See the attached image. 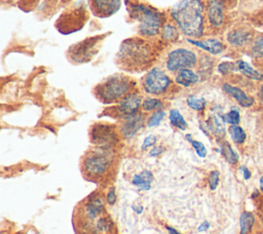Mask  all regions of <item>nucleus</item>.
I'll list each match as a JSON object with an SVG mask.
<instances>
[{"label":"nucleus","mask_w":263,"mask_h":234,"mask_svg":"<svg viewBox=\"0 0 263 234\" xmlns=\"http://www.w3.org/2000/svg\"><path fill=\"white\" fill-rule=\"evenodd\" d=\"M75 234H118L115 223L108 213L105 200L99 193H92L81 200L73 212Z\"/></svg>","instance_id":"f257e3e1"},{"label":"nucleus","mask_w":263,"mask_h":234,"mask_svg":"<svg viewBox=\"0 0 263 234\" xmlns=\"http://www.w3.org/2000/svg\"><path fill=\"white\" fill-rule=\"evenodd\" d=\"M203 10L201 0H180L173 5L171 16L183 35L198 39L204 30Z\"/></svg>","instance_id":"f03ea898"},{"label":"nucleus","mask_w":263,"mask_h":234,"mask_svg":"<svg viewBox=\"0 0 263 234\" xmlns=\"http://www.w3.org/2000/svg\"><path fill=\"white\" fill-rule=\"evenodd\" d=\"M128 14L138 23L139 33L142 36L153 37L160 33L164 25V15L158 9L143 3L125 1Z\"/></svg>","instance_id":"7ed1b4c3"},{"label":"nucleus","mask_w":263,"mask_h":234,"mask_svg":"<svg viewBox=\"0 0 263 234\" xmlns=\"http://www.w3.org/2000/svg\"><path fill=\"white\" fill-rule=\"evenodd\" d=\"M152 52L148 42L142 39H128L122 42L117 60L120 66L127 70H141L151 61Z\"/></svg>","instance_id":"20e7f679"},{"label":"nucleus","mask_w":263,"mask_h":234,"mask_svg":"<svg viewBox=\"0 0 263 234\" xmlns=\"http://www.w3.org/2000/svg\"><path fill=\"white\" fill-rule=\"evenodd\" d=\"M135 83L129 77L115 74L98 84L95 88V94L104 104L117 103L130 93Z\"/></svg>","instance_id":"39448f33"},{"label":"nucleus","mask_w":263,"mask_h":234,"mask_svg":"<svg viewBox=\"0 0 263 234\" xmlns=\"http://www.w3.org/2000/svg\"><path fill=\"white\" fill-rule=\"evenodd\" d=\"M113 162V155L109 149L98 148L90 150L82 159L81 170L87 180L98 182L105 178L108 170L111 168Z\"/></svg>","instance_id":"423d86ee"},{"label":"nucleus","mask_w":263,"mask_h":234,"mask_svg":"<svg viewBox=\"0 0 263 234\" xmlns=\"http://www.w3.org/2000/svg\"><path fill=\"white\" fill-rule=\"evenodd\" d=\"M173 81L167 76V74L160 68L154 67L148 71L145 75L142 86L145 92L154 95H160L166 92L171 87Z\"/></svg>","instance_id":"0eeeda50"},{"label":"nucleus","mask_w":263,"mask_h":234,"mask_svg":"<svg viewBox=\"0 0 263 234\" xmlns=\"http://www.w3.org/2000/svg\"><path fill=\"white\" fill-rule=\"evenodd\" d=\"M196 64V53L193 50L184 47L171 50L165 61V67L171 72H178L181 69H192Z\"/></svg>","instance_id":"6e6552de"},{"label":"nucleus","mask_w":263,"mask_h":234,"mask_svg":"<svg viewBox=\"0 0 263 234\" xmlns=\"http://www.w3.org/2000/svg\"><path fill=\"white\" fill-rule=\"evenodd\" d=\"M90 138L92 143L99 146V148L110 149L112 146L116 145L118 139L115 130L109 126L104 124H97L92 127Z\"/></svg>","instance_id":"1a4fd4ad"},{"label":"nucleus","mask_w":263,"mask_h":234,"mask_svg":"<svg viewBox=\"0 0 263 234\" xmlns=\"http://www.w3.org/2000/svg\"><path fill=\"white\" fill-rule=\"evenodd\" d=\"M142 105V96L137 92H130L124 96L116 107V113L123 119L138 114Z\"/></svg>","instance_id":"9d476101"},{"label":"nucleus","mask_w":263,"mask_h":234,"mask_svg":"<svg viewBox=\"0 0 263 234\" xmlns=\"http://www.w3.org/2000/svg\"><path fill=\"white\" fill-rule=\"evenodd\" d=\"M93 12L98 16H111L121 6V0H90Z\"/></svg>","instance_id":"9b49d317"},{"label":"nucleus","mask_w":263,"mask_h":234,"mask_svg":"<svg viewBox=\"0 0 263 234\" xmlns=\"http://www.w3.org/2000/svg\"><path fill=\"white\" fill-rule=\"evenodd\" d=\"M187 42L211 54H219L225 49L223 42L217 38H208V39H198V40L187 38Z\"/></svg>","instance_id":"f8f14e48"},{"label":"nucleus","mask_w":263,"mask_h":234,"mask_svg":"<svg viewBox=\"0 0 263 234\" xmlns=\"http://www.w3.org/2000/svg\"><path fill=\"white\" fill-rule=\"evenodd\" d=\"M222 0H209L206 15L210 24L214 27H221L224 22V8Z\"/></svg>","instance_id":"ddd939ff"},{"label":"nucleus","mask_w":263,"mask_h":234,"mask_svg":"<svg viewBox=\"0 0 263 234\" xmlns=\"http://www.w3.org/2000/svg\"><path fill=\"white\" fill-rule=\"evenodd\" d=\"M144 121H145L144 115L139 114V113L135 116L125 118L120 127V130H121L123 136L130 138V136L135 135L143 127Z\"/></svg>","instance_id":"4468645a"},{"label":"nucleus","mask_w":263,"mask_h":234,"mask_svg":"<svg viewBox=\"0 0 263 234\" xmlns=\"http://www.w3.org/2000/svg\"><path fill=\"white\" fill-rule=\"evenodd\" d=\"M222 88L227 94L232 96L242 107H251L255 103V100L252 96L247 95L243 90H241L240 88L234 85H231L229 83H224L222 85Z\"/></svg>","instance_id":"2eb2a0df"},{"label":"nucleus","mask_w":263,"mask_h":234,"mask_svg":"<svg viewBox=\"0 0 263 234\" xmlns=\"http://www.w3.org/2000/svg\"><path fill=\"white\" fill-rule=\"evenodd\" d=\"M199 80L198 75L192 69H181L177 72L175 82L181 86L189 87Z\"/></svg>","instance_id":"dca6fc26"},{"label":"nucleus","mask_w":263,"mask_h":234,"mask_svg":"<svg viewBox=\"0 0 263 234\" xmlns=\"http://www.w3.org/2000/svg\"><path fill=\"white\" fill-rule=\"evenodd\" d=\"M153 181V174L150 170H143L141 173L136 174L133 180L132 184L141 190H148L150 189V185Z\"/></svg>","instance_id":"f3484780"},{"label":"nucleus","mask_w":263,"mask_h":234,"mask_svg":"<svg viewBox=\"0 0 263 234\" xmlns=\"http://www.w3.org/2000/svg\"><path fill=\"white\" fill-rule=\"evenodd\" d=\"M250 38H251V34L242 30H234L229 32L227 35L228 42L235 46L245 45L247 42H249Z\"/></svg>","instance_id":"a211bd4d"},{"label":"nucleus","mask_w":263,"mask_h":234,"mask_svg":"<svg viewBox=\"0 0 263 234\" xmlns=\"http://www.w3.org/2000/svg\"><path fill=\"white\" fill-rule=\"evenodd\" d=\"M235 64H236V67H237V71H239L246 77H248L250 79H253V80H263V74L258 72L257 70H255L247 62L237 61Z\"/></svg>","instance_id":"6ab92c4d"},{"label":"nucleus","mask_w":263,"mask_h":234,"mask_svg":"<svg viewBox=\"0 0 263 234\" xmlns=\"http://www.w3.org/2000/svg\"><path fill=\"white\" fill-rule=\"evenodd\" d=\"M179 32H180V30L178 29L177 26H174L171 24H165V25H163V27L160 30V35L164 41L175 42L179 38Z\"/></svg>","instance_id":"aec40b11"},{"label":"nucleus","mask_w":263,"mask_h":234,"mask_svg":"<svg viewBox=\"0 0 263 234\" xmlns=\"http://www.w3.org/2000/svg\"><path fill=\"white\" fill-rule=\"evenodd\" d=\"M254 222H255L254 215L250 211H243L240 215V219H239L240 234H249L253 228Z\"/></svg>","instance_id":"412c9836"},{"label":"nucleus","mask_w":263,"mask_h":234,"mask_svg":"<svg viewBox=\"0 0 263 234\" xmlns=\"http://www.w3.org/2000/svg\"><path fill=\"white\" fill-rule=\"evenodd\" d=\"M168 119H170V122L171 124L180 129V130H185L187 129V122L185 120V118L183 117V115L180 113L179 110L177 109H172L170 111V114H168Z\"/></svg>","instance_id":"4be33fe9"},{"label":"nucleus","mask_w":263,"mask_h":234,"mask_svg":"<svg viewBox=\"0 0 263 234\" xmlns=\"http://www.w3.org/2000/svg\"><path fill=\"white\" fill-rule=\"evenodd\" d=\"M221 152L226 159V161L230 164H235L238 161V154L232 149V147L228 143H223L221 146Z\"/></svg>","instance_id":"5701e85b"},{"label":"nucleus","mask_w":263,"mask_h":234,"mask_svg":"<svg viewBox=\"0 0 263 234\" xmlns=\"http://www.w3.org/2000/svg\"><path fill=\"white\" fill-rule=\"evenodd\" d=\"M228 132L232 141L236 144H242L246 141L247 134L245 130L238 125H230V127L228 128Z\"/></svg>","instance_id":"b1692460"},{"label":"nucleus","mask_w":263,"mask_h":234,"mask_svg":"<svg viewBox=\"0 0 263 234\" xmlns=\"http://www.w3.org/2000/svg\"><path fill=\"white\" fill-rule=\"evenodd\" d=\"M224 119L223 117H220L218 115H214L211 118V123L209 124L210 129L216 133V134H220V135H224L225 132V128H224Z\"/></svg>","instance_id":"393cba45"},{"label":"nucleus","mask_w":263,"mask_h":234,"mask_svg":"<svg viewBox=\"0 0 263 234\" xmlns=\"http://www.w3.org/2000/svg\"><path fill=\"white\" fill-rule=\"evenodd\" d=\"M186 103L188 107L194 111H202L206 106V101L203 98H197L194 95L188 96Z\"/></svg>","instance_id":"a878e982"},{"label":"nucleus","mask_w":263,"mask_h":234,"mask_svg":"<svg viewBox=\"0 0 263 234\" xmlns=\"http://www.w3.org/2000/svg\"><path fill=\"white\" fill-rule=\"evenodd\" d=\"M162 106V103L159 99L156 98H148L142 103V108L144 111L149 112L153 110H159Z\"/></svg>","instance_id":"bb28decb"},{"label":"nucleus","mask_w":263,"mask_h":234,"mask_svg":"<svg viewBox=\"0 0 263 234\" xmlns=\"http://www.w3.org/2000/svg\"><path fill=\"white\" fill-rule=\"evenodd\" d=\"M165 117V112L162 110H156L151 114V116L147 120L148 127H154L160 124L162 119Z\"/></svg>","instance_id":"cd10ccee"},{"label":"nucleus","mask_w":263,"mask_h":234,"mask_svg":"<svg viewBox=\"0 0 263 234\" xmlns=\"http://www.w3.org/2000/svg\"><path fill=\"white\" fill-rule=\"evenodd\" d=\"M186 138H187V140L191 143V145H192L193 149L195 150L196 154H197L199 157L204 158V157L206 156V148L204 147V145H203L201 142H199V141L192 140L190 134H187V135H186Z\"/></svg>","instance_id":"c85d7f7f"},{"label":"nucleus","mask_w":263,"mask_h":234,"mask_svg":"<svg viewBox=\"0 0 263 234\" xmlns=\"http://www.w3.org/2000/svg\"><path fill=\"white\" fill-rule=\"evenodd\" d=\"M223 119L231 125H237L240 122V115L236 109H232L223 116Z\"/></svg>","instance_id":"c756f323"},{"label":"nucleus","mask_w":263,"mask_h":234,"mask_svg":"<svg viewBox=\"0 0 263 234\" xmlns=\"http://www.w3.org/2000/svg\"><path fill=\"white\" fill-rule=\"evenodd\" d=\"M218 71L221 74H229V73H231L233 71H237V67H236L235 63L224 62V63H221L218 66Z\"/></svg>","instance_id":"7c9ffc66"},{"label":"nucleus","mask_w":263,"mask_h":234,"mask_svg":"<svg viewBox=\"0 0 263 234\" xmlns=\"http://www.w3.org/2000/svg\"><path fill=\"white\" fill-rule=\"evenodd\" d=\"M252 53L256 57H263V37L255 41L252 46Z\"/></svg>","instance_id":"2f4dec72"},{"label":"nucleus","mask_w":263,"mask_h":234,"mask_svg":"<svg viewBox=\"0 0 263 234\" xmlns=\"http://www.w3.org/2000/svg\"><path fill=\"white\" fill-rule=\"evenodd\" d=\"M219 179H220V173L217 170H213L210 173V179H209V185L211 190H215L219 184Z\"/></svg>","instance_id":"473e14b6"},{"label":"nucleus","mask_w":263,"mask_h":234,"mask_svg":"<svg viewBox=\"0 0 263 234\" xmlns=\"http://www.w3.org/2000/svg\"><path fill=\"white\" fill-rule=\"evenodd\" d=\"M156 141H157V139H156V136L153 135V134H150V135L146 136V138L144 139V141H143V144H142V150H146V149H148L149 147L154 146V145L156 144Z\"/></svg>","instance_id":"72a5a7b5"},{"label":"nucleus","mask_w":263,"mask_h":234,"mask_svg":"<svg viewBox=\"0 0 263 234\" xmlns=\"http://www.w3.org/2000/svg\"><path fill=\"white\" fill-rule=\"evenodd\" d=\"M116 201V193H115V187L109 188L107 192V203L108 204H114Z\"/></svg>","instance_id":"f704fd0d"},{"label":"nucleus","mask_w":263,"mask_h":234,"mask_svg":"<svg viewBox=\"0 0 263 234\" xmlns=\"http://www.w3.org/2000/svg\"><path fill=\"white\" fill-rule=\"evenodd\" d=\"M39 0H21L20 4L25 9V7H32L34 6Z\"/></svg>","instance_id":"c9c22d12"},{"label":"nucleus","mask_w":263,"mask_h":234,"mask_svg":"<svg viewBox=\"0 0 263 234\" xmlns=\"http://www.w3.org/2000/svg\"><path fill=\"white\" fill-rule=\"evenodd\" d=\"M163 152V149H162V147L161 146H156V147H154L151 151H150V156H157V155H159V154H161Z\"/></svg>","instance_id":"e433bc0d"},{"label":"nucleus","mask_w":263,"mask_h":234,"mask_svg":"<svg viewBox=\"0 0 263 234\" xmlns=\"http://www.w3.org/2000/svg\"><path fill=\"white\" fill-rule=\"evenodd\" d=\"M241 171H242V174H243V178L246 180H248L250 177H251V171L246 167V166H241Z\"/></svg>","instance_id":"4c0bfd02"},{"label":"nucleus","mask_w":263,"mask_h":234,"mask_svg":"<svg viewBox=\"0 0 263 234\" xmlns=\"http://www.w3.org/2000/svg\"><path fill=\"white\" fill-rule=\"evenodd\" d=\"M209 226H210V224H209L208 222H203V223H202V225L198 228V231H199V232H201V231H205V230L209 228Z\"/></svg>","instance_id":"58836bf2"},{"label":"nucleus","mask_w":263,"mask_h":234,"mask_svg":"<svg viewBox=\"0 0 263 234\" xmlns=\"http://www.w3.org/2000/svg\"><path fill=\"white\" fill-rule=\"evenodd\" d=\"M166 229L170 231V233L171 234H180L179 232H177L175 229H173V228H170V227H166Z\"/></svg>","instance_id":"ea45409f"},{"label":"nucleus","mask_w":263,"mask_h":234,"mask_svg":"<svg viewBox=\"0 0 263 234\" xmlns=\"http://www.w3.org/2000/svg\"><path fill=\"white\" fill-rule=\"evenodd\" d=\"M259 185H260V190H261V192L263 193V176L261 177V179H260V183H259Z\"/></svg>","instance_id":"a19ab883"},{"label":"nucleus","mask_w":263,"mask_h":234,"mask_svg":"<svg viewBox=\"0 0 263 234\" xmlns=\"http://www.w3.org/2000/svg\"><path fill=\"white\" fill-rule=\"evenodd\" d=\"M260 95H261V99H262V102H263V85L260 88Z\"/></svg>","instance_id":"79ce46f5"},{"label":"nucleus","mask_w":263,"mask_h":234,"mask_svg":"<svg viewBox=\"0 0 263 234\" xmlns=\"http://www.w3.org/2000/svg\"><path fill=\"white\" fill-rule=\"evenodd\" d=\"M64 1H71V0H64Z\"/></svg>","instance_id":"37998d69"},{"label":"nucleus","mask_w":263,"mask_h":234,"mask_svg":"<svg viewBox=\"0 0 263 234\" xmlns=\"http://www.w3.org/2000/svg\"><path fill=\"white\" fill-rule=\"evenodd\" d=\"M262 234H263V233H262Z\"/></svg>","instance_id":"c03bdc74"}]
</instances>
